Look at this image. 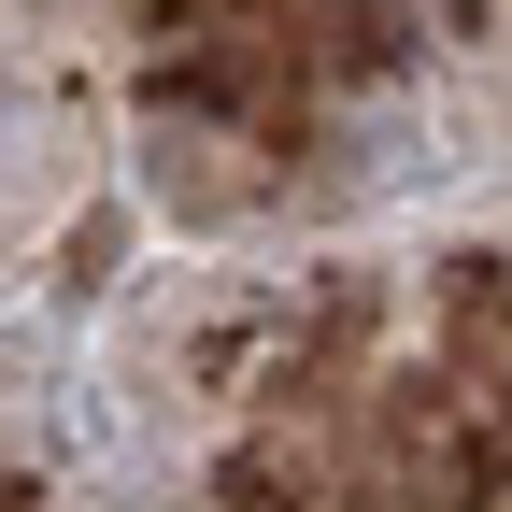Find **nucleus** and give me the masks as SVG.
I'll list each match as a JSON object with an SVG mask.
<instances>
[{
	"instance_id": "f257e3e1",
	"label": "nucleus",
	"mask_w": 512,
	"mask_h": 512,
	"mask_svg": "<svg viewBox=\"0 0 512 512\" xmlns=\"http://www.w3.org/2000/svg\"><path fill=\"white\" fill-rule=\"evenodd\" d=\"M43 157H57V128H43L15 86H0V228H15V214L43 200Z\"/></svg>"
}]
</instances>
